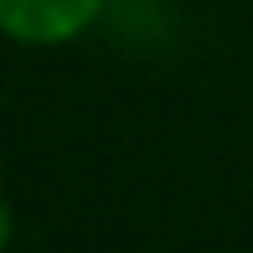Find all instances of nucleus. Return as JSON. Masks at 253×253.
<instances>
[{
  "mask_svg": "<svg viewBox=\"0 0 253 253\" xmlns=\"http://www.w3.org/2000/svg\"><path fill=\"white\" fill-rule=\"evenodd\" d=\"M98 16V0H0V26L21 42H62Z\"/></svg>",
  "mask_w": 253,
  "mask_h": 253,
  "instance_id": "obj_1",
  "label": "nucleus"
},
{
  "mask_svg": "<svg viewBox=\"0 0 253 253\" xmlns=\"http://www.w3.org/2000/svg\"><path fill=\"white\" fill-rule=\"evenodd\" d=\"M10 238V217H5V207H0V243Z\"/></svg>",
  "mask_w": 253,
  "mask_h": 253,
  "instance_id": "obj_2",
  "label": "nucleus"
}]
</instances>
